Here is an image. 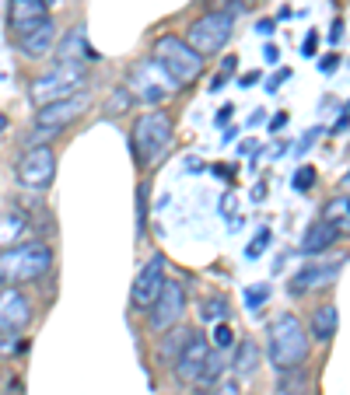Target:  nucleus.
I'll return each instance as SVG.
<instances>
[{"instance_id": "nucleus-41", "label": "nucleus", "mask_w": 350, "mask_h": 395, "mask_svg": "<svg viewBox=\"0 0 350 395\" xmlns=\"http://www.w3.org/2000/svg\"><path fill=\"white\" fill-rule=\"evenodd\" d=\"M347 126H350V98H347V105H344V116L336 119V126H333V130L340 133V130H347Z\"/></svg>"}, {"instance_id": "nucleus-6", "label": "nucleus", "mask_w": 350, "mask_h": 395, "mask_svg": "<svg viewBox=\"0 0 350 395\" xmlns=\"http://www.w3.org/2000/svg\"><path fill=\"white\" fill-rule=\"evenodd\" d=\"M231 32H235V14L214 7V11L193 18V21L186 25V36H182V39L189 42L200 56H214V53H221V49L228 46Z\"/></svg>"}, {"instance_id": "nucleus-4", "label": "nucleus", "mask_w": 350, "mask_h": 395, "mask_svg": "<svg viewBox=\"0 0 350 395\" xmlns=\"http://www.w3.org/2000/svg\"><path fill=\"white\" fill-rule=\"evenodd\" d=\"M88 84V70L85 67H70V63H56V67H49L46 74L28 84V102L36 105V109H43L49 102H60V98H74V95H81Z\"/></svg>"}, {"instance_id": "nucleus-36", "label": "nucleus", "mask_w": 350, "mask_h": 395, "mask_svg": "<svg viewBox=\"0 0 350 395\" xmlns=\"http://www.w3.org/2000/svg\"><path fill=\"white\" fill-rule=\"evenodd\" d=\"M235 67H238V56H224V63H221V78L228 80L235 74Z\"/></svg>"}, {"instance_id": "nucleus-23", "label": "nucleus", "mask_w": 350, "mask_h": 395, "mask_svg": "<svg viewBox=\"0 0 350 395\" xmlns=\"http://www.w3.org/2000/svg\"><path fill=\"white\" fill-rule=\"evenodd\" d=\"M169 339H161V347H158V360L161 364H175V357H179V350H182V343H186V329H169L165 332Z\"/></svg>"}, {"instance_id": "nucleus-37", "label": "nucleus", "mask_w": 350, "mask_h": 395, "mask_svg": "<svg viewBox=\"0 0 350 395\" xmlns=\"http://www.w3.org/2000/svg\"><path fill=\"white\" fill-rule=\"evenodd\" d=\"M214 395H242V389H238V381H224L214 389Z\"/></svg>"}, {"instance_id": "nucleus-8", "label": "nucleus", "mask_w": 350, "mask_h": 395, "mask_svg": "<svg viewBox=\"0 0 350 395\" xmlns=\"http://www.w3.org/2000/svg\"><path fill=\"white\" fill-rule=\"evenodd\" d=\"M211 354H214L211 336H203V332H189L186 343H182V350H179V357H175V364H172L175 381H179L182 389H200L203 371H207V364H211Z\"/></svg>"}, {"instance_id": "nucleus-25", "label": "nucleus", "mask_w": 350, "mask_h": 395, "mask_svg": "<svg viewBox=\"0 0 350 395\" xmlns=\"http://www.w3.org/2000/svg\"><path fill=\"white\" fill-rule=\"evenodd\" d=\"M130 105H133V95L127 88H116V91L105 98V112H109V116H123V112H130Z\"/></svg>"}, {"instance_id": "nucleus-45", "label": "nucleus", "mask_w": 350, "mask_h": 395, "mask_svg": "<svg viewBox=\"0 0 350 395\" xmlns=\"http://www.w3.org/2000/svg\"><path fill=\"white\" fill-rule=\"evenodd\" d=\"M256 32H260V36H273V21H260Z\"/></svg>"}, {"instance_id": "nucleus-31", "label": "nucleus", "mask_w": 350, "mask_h": 395, "mask_svg": "<svg viewBox=\"0 0 350 395\" xmlns=\"http://www.w3.org/2000/svg\"><path fill=\"white\" fill-rule=\"evenodd\" d=\"M312 186H315V168H312V164L298 168V172H295V189H298V193H308Z\"/></svg>"}, {"instance_id": "nucleus-44", "label": "nucleus", "mask_w": 350, "mask_h": 395, "mask_svg": "<svg viewBox=\"0 0 350 395\" xmlns=\"http://www.w3.org/2000/svg\"><path fill=\"white\" fill-rule=\"evenodd\" d=\"M256 80H260V70H253V74H245V78L238 80V88H253Z\"/></svg>"}, {"instance_id": "nucleus-33", "label": "nucleus", "mask_w": 350, "mask_h": 395, "mask_svg": "<svg viewBox=\"0 0 350 395\" xmlns=\"http://www.w3.org/2000/svg\"><path fill=\"white\" fill-rule=\"evenodd\" d=\"M319 133H322V126H312V130H308L305 137H302V144H298V154H305L308 147H312V144L319 140Z\"/></svg>"}, {"instance_id": "nucleus-43", "label": "nucleus", "mask_w": 350, "mask_h": 395, "mask_svg": "<svg viewBox=\"0 0 350 395\" xmlns=\"http://www.w3.org/2000/svg\"><path fill=\"white\" fill-rule=\"evenodd\" d=\"M262 56H266V63H277V60H280L277 46H266V49H262Z\"/></svg>"}, {"instance_id": "nucleus-48", "label": "nucleus", "mask_w": 350, "mask_h": 395, "mask_svg": "<svg viewBox=\"0 0 350 395\" xmlns=\"http://www.w3.org/2000/svg\"><path fill=\"white\" fill-rule=\"evenodd\" d=\"M344 189H350V172H347V175H344Z\"/></svg>"}, {"instance_id": "nucleus-15", "label": "nucleus", "mask_w": 350, "mask_h": 395, "mask_svg": "<svg viewBox=\"0 0 350 395\" xmlns=\"http://www.w3.org/2000/svg\"><path fill=\"white\" fill-rule=\"evenodd\" d=\"M53 46H56V25H53V18H43L39 25L18 32V49L28 60H46L53 53Z\"/></svg>"}, {"instance_id": "nucleus-42", "label": "nucleus", "mask_w": 350, "mask_h": 395, "mask_svg": "<svg viewBox=\"0 0 350 395\" xmlns=\"http://www.w3.org/2000/svg\"><path fill=\"white\" fill-rule=\"evenodd\" d=\"M340 39H344V21L336 18V21H333V28H329V42H340Z\"/></svg>"}, {"instance_id": "nucleus-10", "label": "nucleus", "mask_w": 350, "mask_h": 395, "mask_svg": "<svg viewBox=\"0 0 350 395\" xmlns=\"http://www.w3.org/2000/svg\"><path fill=\"white\" fill-rule=\"evenodd\" d=\"M14 175H18V182L25 186V189H32V193H43L53 186V179H56V154H53V147H46V144H32L18 164H14Z\"/></svg>"}, {"instance_id": "nucleus-16", "label": "nucleus", "mask_w": 350, "mask_h": 395, "mask_svg": "<svg viewBox=\"0 0 350 395\" xmlns=\"http://www.w3.org/2000/svg\"><path fill=\"white\" fill-rule=\"evenodd\" d=\"M340 273V263H308L305 270H298L291 280V294H308V290H322L329 287Z\"/></svg>"}, {"instance_id": "nucleus-2", "label": "nucleus", "mask_w": 350, "mask_h": 395, "mask_svg": "<svg viewBox=\"0 0 350 395\" xmlns=\"http://www.w3.org/2000/svg\"><path fill=\"white\" fill-rule=\"evenodd\" d=\"M270 364L277 371H295L302 367L308 357V329L302 325V318L284 312L270 322V343H266Z\"/></svg>"}, {"instance_id": "nucleus-29", "label": "nucleus", "mask_w": 350, "mask_h": 395, "mask_svg": "<svg viewBox=\"0 0 350 395\" xmlns=\"http://www.w3.org/2000/svg\"><path fill=\"white\" fill-rule=\"evenodd\" d=\"M266 297H270V287H266V283L249 287V290H245V305H249V312H260L262 305H266Z\"/></svg>"}, {"instance_id": "nucleus-22", "label": "nucleus", "mask_w": 350, "mask_h": 395, "mask_svg": "<svg viewBox=\"0 0 350 395\" xmlns=\"http://www.w3.org/2000/svg\"><path fill=\"white\" fill-rule=\"evenodd\" d=\"M308 389V378L302 367L295 371H280V381H277V395H305Z\"/></svg>"}, {"instance_id": "nucleus-9", "label": "nucleus", "mask_w": 350, "mask_h": 395, "mask_svg": "<svg viewBox=\"0 0 350 395\" xmlns=\"http://www.w3.org/2000/svg\"><path fill=\"white\" fill-rule=\"evenodd\" d=\"M169 140H172V119L169 112H144V116L133 122V151H137V158L140 161H158L161 158V151L169 147Z\"/></svg>"}, {"instance_id": "nucleus-3", "label": "nucleus", "mask_w": 350, "mask_h": 395, "mask_svg": "<svg viewBox=\"0 0 350 395\" xmlns=\"http://www.w3.org/2000/svg\"><path fill=\"white\" fill-rule=\"evenodd\" d=\"M151 60H154L161 70H169V78H172L179 88L193 84V80L203 74V56L182 39V36H161V39L154 42V49H151Z\"/></svg>"}, {"instance_id": "nucleus-17", "label": "nucleus", "mask_w": 350, "mask_h": 395, "mask_svg": "<svg viewBox=\"0 0 350 395\" xmlns=\"http://www.w3.org/2000/svg\"><path fill=\"white\" fill-rule=\"evenodd\" d=\"M43 18H49V4L46 0H11L7 4V21L14 32H25L32 25H39Z\"/></svg>"}, {"instance_id": "nucleus-26", "label": "nucleus", "mask_w": 350, "mask_h": 395, "mask_svg": "<svg viewBox=\"0 0 350 395\" xmlns=\"http://www.w3.org/2000/svg\"><path fill=\"white\" fill-rule=\"evenodd\" d=\"M211 343H214V350L224 354V350H235V343H238V339H235V332H231V325H228V322H218V325H214V332H211Z\"/></svg>"}, {"instance_id": "nucleus-30", "label": "nucleus", "mask_w": 350, "mask_h": 395, "mask_svg": "<svg viewBox=\"0 0 350 395\" xmlns=\"http://www.w3.org/2000/svg\"><path fill=\"white\" fill-rule=\"evenodd\" d=\"M21 350V336L11 332V329H0V357H11Z\"/></svg>"}, {"instance_id": "nucleus-13", "label": "nucleus", "mask_w": 350, "mask_h": 395, "mask_svg": "<svg viewBox=\"0 0 350 395\" xmlns=\"http://www.w3.org/2000/svg\"><path fill=\"white\" fill-rule=\"evenodd\" d=\"M32 322V301L18 287H0V329L21 332Z\"/></svg>"}, {"instance_id": "nucleus-20", "label": "nucleus", "mask_w": 350, "mask_h": 395, "mask_svg": "<svg viewBox=\"0 0 350 395\" xmlns=\"http://www.w3.org/2000/svg\"><path fill=\"white\" fill-rule=\"evenodd\" d=\"M28 228H32L28 214H21V210H4V214H0V248L18 245L21 238L28 235Z\"/></svg>"}, {"instance_id": "nucleus-14", "label": "nucleus", "mask_w": 350, "mask_h": 395, "mask_svg": "<svg viewBox=\"0 0 350 395\" xmlns=\"http://www.w3.org/2000/svg\"><path fill=\"white\" fill-rule=\"evenodd\" d=\"M95 60H102V56L91 49V42H88V36H85V28H81V25H74L63 39L56 42V63L85 67V63H95Z\"/></svg>"}, {"instance_id": "nucleus-24", "label": "nucleus", "mask_w": 350, "mask_h": 395, "mask_svg": "<svg viewBox=\"0 0 350 395\" xmlns=\"http://www.w3.org/2000/svg\"><path fill=\"white\" fill-rule=\"evenodd\" d=\"M147 217H151V186L140 182L137 186V235L140 238L147 231Z\"/></svg>"}, {"instance_id": "nucleus-12", "label": "nucleus", "mask_w": 350, "mask_h": 395, "mask_svg": "<svg viewBox=\"0 0 350 395\" xmlns=\"http://www.w3.org/2000/svg\"><path fill=\"white\" fill-rule=\"evenodd\" d=\"M165 259L154 256L140 266V273L133 277V287H130V308L133 312H151V305L158 301L161 287H165Z\"/></svg>"}, {"instance_id": "nucleus-11", "label": "nucleus", "mask_w": 350, "mask_h": 395, "mask_svg": "<svg viewBox=\"0 0 350 395\" xmlns=\"http://www.w3.org/2000/svg\"><path fill=\"white\" fill-rule=\"evenodd\" d=\"M182 315H186V287H182V280L165 277V287H161L158 301L147 312V329L165 336L169 329H175L182 322Z\"/></svg>"}, {"instance_id": "nucleus-39", "label": "nucleus", "mask_w": 350, "mask_h": 395, "mask_svg": "<svg viewBox=\"0 0 350 395\" xmlns=\"http://www.w3.org/2000/svg\"><path fill=\"white\" fill-rule=\"evenodd\" d=\"M231 112H235V105H224V109H218L214 122H218V126H228V122H231Z\"/></svg>"}, {"instance_id": "nucleus-47", "label": "nucleus", "mask_w": 350, "mask_h": 395, "mask_svg": "<svg viewBox=\"0 0 350 395\" xmlns=\"http://www.w3.org/2000/svg\"><path fill=\"white\" fill-rule=\"evenodd\" d=\"M0 130H7V116L4 112H0Z\"/></svg>"}, {"instance_id": "nucleus-21", "label": "nucleus", "mask_w": 350, "mask_h": 395, "mask_svg": "<svg viewBox=\"0 0 350 395\" xmlns=\"http://www.w3.org/2000/svg\"><path fill=\"white\" fill-rule=\"evenodd\" d=\"M256 367H260V347L253 339H238L235 343V357H231V371L238 378H249V374H256Z\"/></svg>"}, {"instance_id": "nucleus-19", "label": "nucleus", "mask_w": 350, "mask_h": 395, "mask_svg": "<svg viewBox=\"0 0 350 395\" xmlns=\"http://www.w3.org/2000/svg\"><path fill=\"white\" fill-rule=\"evenodd\" d=\"M336 329H340L336 305H319V308H312V315H308V336H312L315 343H329V339L336 336Z\"/></svg>"}, {"instance_id": "nucleus-40", "label": "nucleus", "mask_w": 350, "mask_h": 395, "mask_svg": "<svg viewBox=\"0 0 350 395\" xmlns=\"http://www.w3.org/2000/svg\"><path fill=\"white\" fill-rule=\"evenodd\" d=\"M336 67H340V56H326V60L319 63V70H322V74H333Z\"/></svg>"}, {"instance_id": "nucleus-34", "label": "nucleus", "mask_w": 350, "mask_h": 395, "mask_svg": "<svg viewBox=\"0 0 350 395\" xmlns=\"http://www.w3.org/2000/svg\"><path fill=\"white\" fill-rule=\"evenodd\" d=\"M315 49H319V32H308L302 42V56H315Z\"/></svg>"}, {"instance_id": "nucleus-27", "label": "nucleus", "mask_w": 350, "mask_h": 395, "mask_svg": "<svg viewBox=\"0 0 350 395\" xmlns=\"http://www.w3.org/2000/svg\"><path fill=\"white\" fill-rule=\"evenodd\" d=\"M200 318L203 322H224L228 318V301L224 297H207V305L200 308Z\"/></svg>"}, {"instance_id": "nucleus-32", "label": "nucleus", "mask_w": 350, "mask_h": 395, "mask_svg": "<svg viewBox=\"0 0 350 395\" xmlns=\"http://www.w3.org/2000/svg\"><path fill=\"white\" fill-rule=\"evenodd\" d=\"M266 245H270V231L262 228L260 235H256L253 241H249V245H245V256H249V259H260V256H262V248H266Z\"/></svg>"}, {"instance_id": "nucleus-35", "label": "nucleus", "mask_w": 350, "mask_h": 395, "mask_svg": "<svg viewBox=\"0 0 350 395\" xmlns=\"http://www.w3.org/2000/svg\"><path fill=\"white\" fill-rule=\"evenodd\" d=\"M287 78H291V70H287V67H280V70H277V74L270 78V84H266V91H277V88H280V84H284Z\"/></svg>"}, {"instance_id": "nucleus-5", "label": "nucleus", "mask_w": 350, "mask_h": 395, "mask_svg": "<svg viewBox=\"0 0 350 395\" xmlns=\"http://www.w3.org/2000/svg\"><path fill=\"white\" fill-rule=\"evenodd\" d=\"M123 88L130 91L133 102H140V105H161L172 91H179V84L169 78V70H161L151 56L130 63V70H127V84H123Z\"/></svg>"}, {"instance_id": "nucleus-38", "label": "nucleus", "mask_w": 350, "mask_h": 395, "mask_svg": "<svg viewBox=\"0 0 350 395\" xmlns=\"http://www.w3.org/2000/svg\"><path fill=\"white\" fill-rule=\"evenodd\" d=\"M287 126V112H277V116L270 119V133H280Z\"/></svg>"}, {"instance_id": "nucleus-18", "label": "nucleus", "mask_w": 350, "mask_h": 395, "mask_svg": "<svg viewBox=\"0 0 350 395\" xmlns=\"http://www.w3.org/2000/svg\"><path fill=\"white\" fill-rule=\"evenodd\" d=\"M336 238H340V228L333 224V221H315V224H308L305 238H302V256H322V252H329L333 245H336Z\"/></svg>"}, {"instance_id": "nucleus-7", "label": "nucleus", "mask_w": 350, "mask_h": 395, "mask_svg": "<svg viewBox=\"0 0 350 395\" xmlns=\"http://www.w3.org/2000/svg\"><path fill=\"white\" fill-rule=\"evenodd\" d=\"M88 105H91V98H88V91L81 95H74V98H60V102H49L43 109H36V130H32V140L39 144L46 137H60L70 122H78V119L88 112Z\"/></svg>"}, {"instance_id": "nucleus-1", "label": "nucleus", "mask_w": 350, "mask_h": 395, "mask_svg": "<svg viewBox=\"0 0 350 395\" xmlns=\"http://www.w3.org/2000/svg\"><path fill=\"white\" fill-rule=\"evenodd\" d=\"M53 270V248L46 241H18L0 248V287H18L43 280Z\"/></svg>"}, {"instance_id": "nucleus-28", "label": "nucleus", "mask_w": 350, "mask_h": 395, "mask_svg": "<svg viewBox=\"0 0 350 395\" xmlns=\"http://www.w3.org/2000/svg\"><path fill=\"white\" fill-rule=\"evenodd\" d=\"M221 371H224V354H221V350H214V354H211V364H207V371H203V381H200V389H207V385H218Z\"/></svg>"}, {"instance_id": "nucleus-49", "label": "nucleus", "mask_w": 350, "mask_h": 395, "mask_svg": "<svg viewBox=\"0 0 350 395\" xmlns=\"http://www.w3.org/2000/svg\"><path fill=\"white\" fill-rule=\"evenodd\" d=\"M46 4H56V0H46Z\"/></svg>"}, {"instance_id": "nucleus-46", "label": "nucleus", "mask_w": 350, "mask_h": 395, "mask_svg": "<svg viewBox=\"0 0 350 395\" xmlns=\"http://www.w3.org/2000/svg\"><path fill=\"white\" fill-rule=\"evenodd\" d=\"M344 210H347V217H344V228L350 231V203H344ZM344 228H340V231H344Z\"/></svg>"}]
</instances>
